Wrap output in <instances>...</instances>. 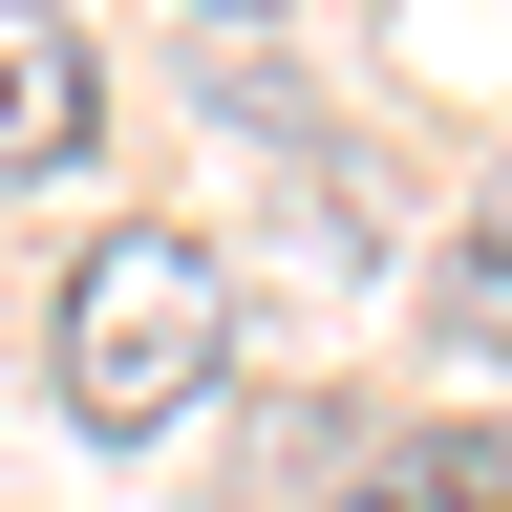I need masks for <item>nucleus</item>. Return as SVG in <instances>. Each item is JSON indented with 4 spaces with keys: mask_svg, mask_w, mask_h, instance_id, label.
I'll return each instance as SVG.
<instances>
[{
    "mask_svg": "<svg viewBox=\"0 0 512 512\" xmlns=\"http://www.w3.org/2000/svg\"><path fill=\"white\" fill-rule=\"evenodd\" d=\"M342 512H406V491H342Z\"/></svg>",
    "mask_w": 512,
    "mask_h": 512,
    "instance_id": "obj_4",
    "label": "nucleus"
},
{
    "mask_svg": "<svg viewBox=\"0 0 512 512\" xmlns=\"http://www.w3.org/2000/svg\"><path fill=\"white\" fill-rule=\"evenodd\" d=\"M64 150H86V22L0 0V171H64Z\"/></svg>",
    "mask_w": 512,
    "mask_h": 512,
    "instance_id": "obj_2",
    "label": "nucleus"
},
{
    "mask_svg": "<svg viewBox=\"0 0 512 512\" xmlns=\"http://www.w3.org/2000/svg\"><path fill=\"white\" fill-rule=\"evenodd\" d=\"M491 278H512V214H491Z\"/></svg>",
    "mask_w": 512,
    "mask_h": 512,
    "instance_id": "obj_3",
    "label": "nucleus"
},
{
    "mask_svg": "<svg viewBox=\"0 0 512 512\" xmlns=\"http://www.w3.org/2000/svg\"><path fill=\"white\" fill-rule=\"evenodd\" d=\"M214 363H235V278H214V235H86V278H64V427H107V448H150L214 406Z\"/></svg>",
    "mask_w": 512,
    "mask_h": 512,
    "instance_id": "obj_1",
    "label": "nucleus"
}]
</instances>
